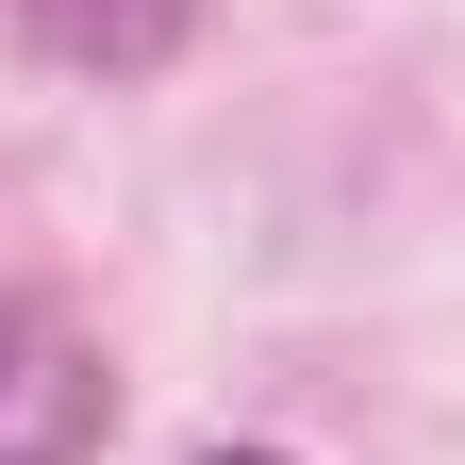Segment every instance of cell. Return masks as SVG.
<instances>
[{
    "instance_id": "2",
    "label": "cell",
    "mask_w": 465,
    "mask_h": 465,
    "mask_svg": "<svg viewBox=\"0 0 465 465\" xmlns=\"http://www.w3.org/2000/svg\"><path fill=\"white\" fill-rule=\"evenodd\" d=\"M200 465H300V449H200Z\"/></svg>"
},
{
    "instance_id": "1",
    "label": "cell",
    "mask_w": 465,
    "mask_h": 465,
    "mask_svg": "<svg viewBox=\"0 0 465 465\" xmlns=\"http://www.w3.org/2000/svg\"><path fill=\"white\" fill-rule=\"evenodd\" d=\"M100 432H116L100 332H67L50 300H0V465H100Z\"/></svg>"
}]
</instances>
